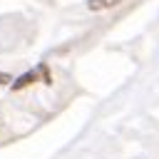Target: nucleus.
Here are the masks:
<instances>
[{
	"instance_id": "obj_1",
	"label": "nucleus",
	"mask_w": 159,
	"mask_h": 159,
	"mask_svg": "<svg viewBox=\"0 0 159 159\" xmlns=\"http://www.w3.org/2000/svg\"><path fill=\"white\" fill-rule=\"evenodd\" d=\"M37 80H42V82H50V72H47V65H37L35 70H30V72L20 75V77L12 82V92H20V89H25V87L35 84Z\"/></svg>"
},
{
	"instance_id": "obj_2",
	"label": "nucleus",
	"mask_w": 159,
	"mask_h": 159,
	"mask_svg": "<svg viewBox=\"0 0 159 159\" xmlns=\"http://www.w3.org/2000/svg\"><path fill=\"white\" fill-rule=\"evenodd\" d=\"M122 0H87V7L92 10V12H99V10H107V7H114V5H119Z\"/></svg>"
},
{
	"instance_id": "obj_3",
	"label": "nucleus",
	"mask_w": 159,
	"mask_h": 159,
	"mask_svg": "<svg viewBox=\"0 0 159 159\" xmlns=\"http://www.w3.org/2000/svg\"><path fill=\"white\" fill-rule=\"evenodd\" d=\"M10 82H12V77L7 72H0V84H10Z\"/></svg>"
}]
</instances>
